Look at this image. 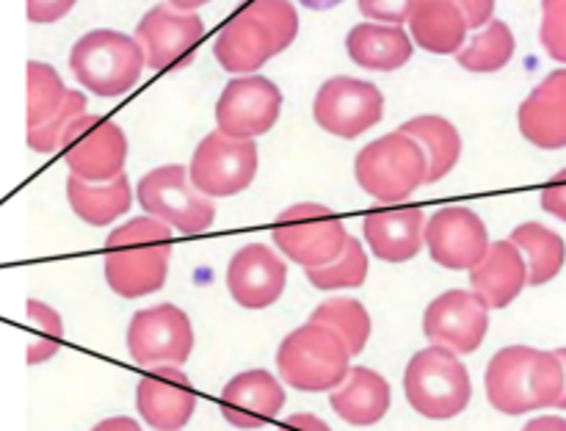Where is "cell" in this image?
Returning a JSON list of instances; mask_svg holds the SVG:
<instances>
[{"instance_id": "obj_24", "label": "cell", "mask_w": 566, "mask_h": 431, "mask_svg": "<svg viewBox=\"0 0 566 431\" xmlns=\"http://www.w3.org/2000/svg\"><path fill=\"white\" fill-rule=\"evenodd\" d=\"M346 50L352 61L370 72H392L401 70L415 53V42L401 25H387V22H359L348 31Z\"/></svg>"}, {"instance_id": "obj_4", "label": "cell", "mask_w": 566, "mask_h": 431, "mask_svg": "<svg viewBox=\"0 0 566 431\" xmlns=\"http://www.w3.org/2000/svg\"><path fill=\"white\" fill-rule=\"evenodd\" d=\"M276 370L293 390L332 392L352 370V351L335 329L310 320L280 343Z\"/></svg>"}, {"instance_id": "obj_14", "label": "cell", "mask_w": 566, "mask_h": 431, "mask_svg": "<svg viewBox=\"0 0 566 431\" xmlns=\"http://www.w3.org/2000/svg\"><path fill=\"white\" fill-rule=\"evenodd\" d=\"M205 36V22L193 11H180L171 3H158L138 20L136 39L153 72L177 70L191 61V53Z\"/></svg>"}, {"instance_id": "obj_1", "label": "cell", "mask_w": 566, "mask_h": 431, "mask_svg": "<svg viewBox=\"0 0 566 431\" xmlns=\"http://www.w3.org/2000/svg\"><path fill=\"white\" fill-rule=\"evenodd\" d=\"M296 36L298 11L293 0H247L221 25L213 55L221 70L247 75L285 53Z\"/></svg>"}, {"instance_id": "obj_22", "label": "cell", "mask_w": 566, "mask_h": 431, "mask_svg": "<svg viewBox=\"0 0 566 431\" xmlns=\"http://www.w3.org/2000/svg\"><path fill=\"white\" fill-rule=\"evenodd\" d=\"M520 133L539 149L566 147V70H556L523 99Z\"/></svg>"}, {"instance_id": "obj_40", "label": "cell", "mask_w": 566, "mask_h": 431, "mask_svg": "<svg viewBox=\"0 0 566 431\" xmlns=\"http://www.w3.org/2000/svg\"><path fill=\"white\" fill-rule=\"evenodd\" d=\"M457 3L468 17L470 31H481V28L495 20V0H457Z\"/></svg>"}, {"instance_id": "obj_29", "label": "cell", "mask_w": 566, "mask_h": 431, "mask_svg": "<svg viewBox=\"0 0 566 431\" xmlns=\"http://www.w3.org/2000/svg\"><path fill=\"white\" fill-rule=\"evenodd\" d=\"M401 130L409 133L429 155V182H440L442 177L457 169L459 158H462V136L446 116H415V119L403 122Z\"/></svg>"}, {"instance_id": "obj_31", "label": "cell", "mask_w": 566, "mask_h": 431, "mask_svg": "<svg viewBox=\"0 0 566 431\" xmlns=\"http://www.w3.org/2000/svg\"><path fill=\"white\" fill-rule=\"evenodd\" d=\"M310 320L335 329L337 335L343 337L348 351H352V357L354 354L365 351V346H368L370 340V329H374L365 304L357 302V298H343V296L321 302L318 307L313 309V315H310Z\"/></svg>"}, {"instance_id": "obj_13", "label": "cell", "mask_w": 566, "mask_h": 431, "mask_svg": "<svg viewBox=\"0 0 566 431\" xmlns=\"http://www.w3.org/2000/svg\"><path fill=\"white\" fill-rule=\"evenodd\" d=\"M318 127L337 138H357L376 127L385 116V94L379 86L359 77L337 75L318 88L313 103Z\"/></svg>"}, {"instance_id": "obj_17", "label": "cell", "mask_w": 566, "mask_h": 431, "mask_svg": "<svg viewBox=\"0 0 566 431\" xmlns=\"http://www.w3.org/2000/svg\"><path fill=\"white\" fill-rule=\"evenodd\" d=\"M423 332L431 346L473 354L490 332V307L473 291H446L426 307Z\"/></svg>"}, {"instance_id": "obj_9", "label": "cell", "mask_w": 566, "mask_h": 431, "mask_svg": "<svg viewBox=\"0 0 566 431\" xmlns=\"http://www.w3.org/2000/svg\"><path fill=\"white\" fill-rule=\"evenodd\" d=\"M136 197L142 202L144 213L164 221L171 230L197 235L213 227L216 204L213 199L205 197L191 182L186 166L169 164L147 171L138 180Z\"/></svg>"}, {"instance_id": "obj_35", "label": "cell", "mask_w": 566, "mask_h": 431, "mask_svg": "<svg viewBox=\"0 0 566 431\" xmlns=\"http://www.w3.org/2000/svg\"><path fill=\"white\" fill-rule=\"evenodd\" d=\"M83 114H86V94L77 92V88H70L61 108L44 125L28 127V147L33 153H53V149L61 147V138H64L66 127Z\"/></svg>"}, {"instance_id": "obj_19", "label": "cell", "mask_w": 566, "mask_h": 431, "mask_svg": "<svg viewBox=\"0 0 566 431\" xmlns=\"http://www.w3.org/2000/svg\"><path fill=\"white\" fill-rule=\"evenodd\" d=\"M136 409L155 431H180L197 409V392L177 365H158L138 381Z\"/></svg>"}, {"instance_id": "obj_39", "label": "cell", "mask_w": 566, "mask_h": 431, "mask_svg": "<svg viewBox=\"0 0 566 431\" xmlns=\"http://www.w3.org/2000/svg\"><path fill=\"white\" fill-rule=\"evenodd\" d=\"M542 208L556 219L566 221V169L556 171L542 188Z\"/></svg>"}, {"instance_id": "obj_32", "label": "cell", "mask_w": 566, "mask_h": 431, "mask_svg": "<svg viewBox=\"0 0 566 431\" xmlns=\"http://www.w3.org/2000/svg\"><path fill=\"white\" fill-rule=\"evenodd\" d=\"M28 127H39L61 108L70 88L64 86L59 72L44 61H28Z\"/></svg>"}, {"instance_id": "obj_8", "label": "cell", "mask_w": 566, "mask_h": 431, "mask_svg": "<svg viewBox=\"0 0 566 431\" xmlns=\"http://www.w3.org/2000/svg\"><path fill=\"white\" fill-rule=\"evenodd\" d=\"M276 249L302 269H321L346 252L348 230L337 213L315 202H298L282 210L271 227Z\"/></svg>"}, {"instance_id": "obj_38", "label": "cell", "mask_w": 566, "mask_h": 431, "mask_svg": "<svg viewBox=\"0 0 566 431\" xmlns=\"http://www.w3.org/2000/svg\"><path fill=\"white\" fill-rule=\"evenodd\" d=\"M75 3L77 0H25V14L36 25H50V22L64 20L75 9Z\"/></svg>"}, {"instance_id": "obj_20", "label": "cell", "mask_w": 566, "mask_h": 431, "mask_svg": "<svg viewBox=\"0 0 566 431\" xmlns=\"http://www.w3.org/2000/svg\"><path fill=\"white\" fill-rule=\"evenodd\" d=\"M285 387L269 370H243L232 376L219 396V409L235 429H260L285 407Z\"/></svg>"}, {"instance_id": "obj_44", "label": "cell", "mask_w": 566, "mask_h": 431, "mask_svg": "<svg viewBox=\"0 0 566 431\" xmlns=\"http://www.w3.org/2000/svg\"><path fill=\"white\" fill-rule=\"evenodd\" d=\"M296 3L307 6V9H313V11H329V9H335V6H340L343 0H296Z\"/></svg>"}, {"instance_id": "obj_46", "label": "cell", "mask_w": 566, "mask_h": 431, "mask_svg": "<svg viewBox=\"0 0 566 431\" xmlns=\"http://www.w3.org/2000/svg\"><path fill=\"white\" fill-rule=\"evenodd\" d=\"M558 357H562V362H564V368H566V348H558ZM558 409H566V390H564V396H562V401H558Z\"/></svg>"}, {"instance_id": "obj_25", "label": "cell", "mask_w": 566, "mask_h": 431, "mask_svg": "<svg viewBox=\"0 0 566 431\" xmlns=\"http://www.w3.org/2000/svg\"><path fill=\"white\" fill-rule=\"evenodd\" d=\"M390 385L379 370L365 365L348 370L346 381L329 396L332 409L352 425H374L390 412Z\"/></svg>"}, {"instance_id": "obj_18", "label": "cell", "mask_w": 566, "mask_h": 431, "mask_svg": "<svg viewBox=\"0 0 566 431\" xmlns=\"http://www.w3.org/2000/svg\"><path fill=\"white\" fill-rule=\"evenodd\" d=\"M287 285V265L265 243H247L227 265V287L247 309H265L280 302Z\"/></svg>"}, {"instance_id": "obj_11", "label": "cell", "mask_w": 566, "mask_h": 431, "mask_svg": "<svg viewBox=\"0 0 566 431\" xmlns=\"http://www.w3.org/2000/svg\"><path fill=\"white\" fill-rule=\"evenodd\" d=\"M260 153L254 138H230L221 130L208 133L193 149L188 175L205 197H235L252 186L258 175Z\"/></svg>"}, {"instance_id": "obj_36", "label": "cell", "mask_w": 566, "mask_h": 431, "mask_svg": "<svg viewBox=\"0 0 566 431\" xmlns=\"http://www.w3.org/2000/svg\"><path fill=\"white\" fill-rule=\"evenodd\" d=\"M539 39L553 61L566 64V0H542Z\"/></svg>"}, {"instance_id": "obj_16", "label": "cell", "mask_w": 566, "mask_h": 431, "mask_svg": "<svg viewBox=\"0 0 566 431\" xmlns=\"http://www.w3.org/2000/svg\"><path fill=\"white\" fill-rule=\"evenodd\" d=\"M426 246L442 269L470 271L486 257L492 241L484 219L475 210L448 204L426 221Z\"/></svg>"}, {"instance_id": "obj_28", "label": "cell", "mask_w": 566, "mask_h": 431, "mask_svg": "<svg viewBox=\"0 0 566 431\" xmlns=\"http://www.w3.org/2000/svg\"><path fill=\"white\" fill-rule=\"evenodd\" d=\"M509 241L523 252L525 263H528V285L539 287L562 274L566 263V243L556 230L539 224V221H525V224L514 227Z\"/></svg>"}, {"instance_id": "obj_12", "label": "cell", "mask_w": 566, "mask_h": 431, "mask_svg": "<svg viewBox=\"0 0 566 431\" xmlns=\"http://www.w3.org/2000/svg\"><path fill=\"white\" fill-rule=\"evenodd\" d=\"M127 351L136 365H186L193 351L191 318L177 304L138 309L127 326Z\"/></svg>"}, {"instance_id": "obj_37", "label": "cell", "mask_w": 566, "mask_h": 431, "mask_svg": "<svg viewBox=\"0 0 566 431\" xmlns=\"http://www.w3.org/2000/svg\"><path fill=\"white\" fill-rule=\"evenodd\" d=\"M420 0H357L363 17L370 22H387V25H403L409 22Z\"/></svg>"}, {"instance_id": "obj_42", "label": "cell", "mask_w": 566, "mask_h": 431, "mask_svg": "<svg viewBox=\"0 0 566 431\" xmlns=\"http://www.w3.org/2000/svg\"><path fill=\"white\" fill-rule=\"evenodd\" d=\"M92 431H142V425L133 418H125V414H116V418H105L94 425Z\"/></svg>"}, {"instance_id": "obj_33", "label": "cell", "mask_w": 566, "mask_h": 431, "mask_svg": "<svg viewBox=\"0 0 566 431\" xmlns=\"http://www.w3.org/2000/svg\"><path fill=\"white\" fill-rule=\"evenodd\" d=\"M307 271V282L318 291H340V287H359L368 280V252H365L359 238H348L346 252L329 265L321 269H304Z\"/></svg>"}, {"instance_id": "obj_21", "label": "cell", "mask_w": 566, "mask_h": 431, "mask_svg": "<svg viewBox=\"0 0 566 431\" xmlns=\"http://www.w3.org/2000/svg\"><path fill=\"white\" fill-rule=\"evenodd\" d=\"M426 221L429 219L420 204H403V208L374 210L365 216L363 232L374 257L385 263H407L423 249Z\"/></svg>"}, {"instance_id": "obj_10", "label": "cell", "mask_w": 566, "mask_h": 431, "mask_svg": "<svg viewBox=\"0 0 566 431\" xmlns=\"http://www.w3.org/2000/svg\"><path fill=\"white\" fill-rule=\"evenodd\" d=\"M70 175L88 182H108L125 175L127 136L116 122L97 114H83L66 127L61 138Z\"/></svg>"}, {"instance_id": "obj_45", "label": "cell", "mask_w": 566, "mask_h": 431, "mask_svg": "<svg viewBox=\"0 0 566 431\" xmlns=\"http://www.w3.org/2000/svg\"><path fill=\"white\" fill-rule=\"evenodd\" d=\"M166 3H171L175 9H180V11H197L199 6L210 3V0H166Z\"/></svg>"}, {"instance_id": "obj_41", "label": "cell", "mask_w": 566, "mask_h": 431, "mask_svg": "<svg viewBox=\"0 0 566 431\" xmlns=\"http://www.w3.org/2000/svg\"><path fill=\"white\" fill-rule=\"evenodd\" d=\"M280 431H332L326 420H321L313 412H296L280 425Z\"/></svg>"}, {"instance_id": "obj_23", "label": "cell", "mask_w": 566, "mask_h": 431, "mask_svg": "<svg viewBox=\"0 0 566 431\" xmlns=\"http://www.w3.org/2000/svg\"><path fill=\"white\" fill-rule=\"evenodd\" d=\"M473 293L490 309H503L528 285V263L512 241H495L475 269H470Z\"/></svg>"}, {"instance_id": "obj_26", "label": "cell", "mask_w": 566, "mask_h": 431, "mask_svg": "<svg viewBox=\"0 0 566 431\" xmlns=\"http://www.w3.org/2000/svg\"><path fill=\"white\" fill-rule=\"evenodd\" d=\"M409 31L418 48L437 55H457L468 44V17L457 0H420L409 17Z\"/></svg>"}, {"instance_id": "obj_15", "label": "cell", "mask_w": 566, "mask_h": 431, "mask_svg": "<svg viewBox=\"0 0 566 431\" xmlns=\"http://www.w3.org/2000/svg\"><path fill=\"white\" fill-rule=\"evenodd\" d=\"M282 114V92L263 75L235 77L216 103V125L230 138L265 136Z\"/></svg>"}, {"instance_id": "obj_27", "label": "cell", "mask_w": 566, "mask_h": 431, "mask_svg": "<svg viewBox=\"0 0 566 431\" xmlns=\"http://www.w3.org/2000/svg\"><path fill=\"white\" fill-rule=\"evenodd\" d=\"M66 199L81 221L92 227H108L119 216L130 213L133 188L127 175L114 177L108 182H88L81 177H66Z\"/></svg>"}, {"instance_id": "obj_7", "label": "cell", "mask_w": 566, "mask_h": 431, "mask_svg": "<svg viewBox=\"0 0 566 431\" xmlns=\"http://www.w3.org/2000/svg\"><path fill=\"white\" fill-rule=\"evenodd\" d=\"M403 392L409 407L429 420H451L468 409L473 398L470 370L451 348L429 346L412 354L403 370Z\"/></svg>"}, {"instance_id": "obj_34", "label": "cell", "mask_w": 566, "mask_h": 431, "mask_svg": "<svg viewBox=\"0 0 566 431\" xmlns=\"http://www.w3.org/2000/svg\"><path fill=\"white\" fill-rule=\"evenodd\" d=\"M25 315L33 326V337L28 343V365H42L59 354L61 340H64V320L50 304L39 298H28Z\"/></svg>"}, {"instance_id": "obj_6", "label": "cell", "mask_w": 566, "mask_h": 431, "mask_svg": "<svg viewBox=\"0 0 566 431\" xmlns=\"http://www.w3.org/2000/svg\"><path fill=\"white\" fill-rule=\"evenodd\" d=\"M147 66L136 36L97 28L72 44L70 70L81 86L97 97H122L130 92Z\"/></svg>"}, {"instance_id": "obj_5", "label": "cell", "mask_w": 566, "mask_h": 431, "mask_svg": "<svg viewBox=\"0 0 566 431\" xmlns=\"http://www.w3.org/2000/svg\"><path fill=\"white\" fill-rule=\"evenodd\" d=\"M354 175L363 191L381 204H398L429 182V155L401 127L359 149Z\"/></svg>"}, {"instance_id": "obj_30", "label": "cell", "mask_w": 566, "mask_h": 431, "mask_svg": "<svg viewBox=\"0 0 566 431\" xmlns=\"http://www.w3.org/2000/svg\"><path fill=\"white\" fill-rule=\"evenodd\" d=\"M514 48H517V39L512 28L503 20H492L468 39V44L457 53V61L468 72H497L512 61Z\"/></svg>"}, {"instance_id": "obj_2", "label": "cell", "mask_w": 566, "mask_h": 431, "mask_svg": "<svg viewBox=\"0 0 566 431\" xmlns=\"http://www.w3.org/2000/svg\"><path fill=\"white\" fill-rule=\"evenodd\" d=\"M564 390L566 368L556 351L506 346L486 365V398L503 414L558 407Z\"/></svg>"}, {"instance_id": "obj_3", "label": "cell", "mask_w": 566, "mask_h": 431, "mask_svg": "<svg viewBox=\"0 0 566 431\" xmlns=\"http://www.w3.org/2000/svg\"><path fill=\"white\" fill-rule=\"evenodd\" d=\"M171 227L153 216L125 221L105 238V282L122 298L160 291L169 274Z\"/></svg>"}, {"instance_id": "obj_43", "label": "cell", "mask_w": 566, "mask_h": 431, "mask_svg": "<svg viewBox=\"0 0 566 431\" xmlns=\"http://www.w3.org/2000/svg\"><path fill=\"white\" fill-rule=\"evenodd\" d=\"M523 431H566V418L558 414H542V418L528 420Z\"/></svg>"}]
</instances>
